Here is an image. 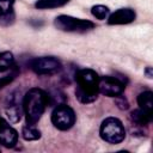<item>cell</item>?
I'll list each match as a JSON object with an SVG mask.
<instances>
[{
	"label": "cell",
	"mask_w": 153,
	"mask_h": 153,
	"mask_svg": "<svg viewBox=\"0 0 153 153\" xmlns=\"http://www.w3.org/2000/svg\"><path fill=\"white\" fill-rule=\"evenodd\" d=\"M74 80L76 82L75 97L82 104H88L98 98V74L90 68L79 69L74 74Z\"/></svg>",
	"instance_id": "obj_1"
},
{
	"label": "cell",
	"mask_w": 153,
	"mask_h": 153,
	"mask_svg": "<svg viewBox=\"0 0 153 153\" xmlns=\"http://www.w3.org/2000/svg\"><path fill=\"white\" fill-rule=\"evenodd\" d=\"M47 105H48L47 92L37 87L30 88L25 93L22 105L23 111L25 114L26 124L35 126L41 120Z\"/></svg>",
	"instance_id": "obj_2"
},
{
	"label": "cell",
	"mask_w": 153,
	"mask_h": 153,
	"mask_svg": "<svg viewBox=\"0 0 153 153\" xmlns=\"http://www.w3.org/2000/svg\"><path fill=\"white\" fill-rule=\"evenodd\" d=\"M99 135L105 142L111 143V145H117L124 140L126 129L118 118L108 117L100 124Z\"/></svg>",
	"instance_id": "obj_3"
},
{
	"label": "cell",
	"mask_w": 153,
	"mask_h": 153,
	"mask_svg": "<svg viewBox=\"0 0 153 153\" xmlns=\"http://www.w3.org/2000/svg\"><path fill=\"white\" fill-rule=\"evenodd\" d=\"M54 25L57 30L65 32H87L96 27V24L87 19H80L67 14H60L54 19Z\"/></svg>",
	"instance_id": "obj_4"
},
{
	"label": "cell",
	"mask_w": 153,
	"mask_h": 153,
	"mask_svg": "<svg viewBox=\"0 0 153 153\" xmlns=\"http://www.w3.org/2000/svg\"><path fill=\"white\" fill-rule=\"evenodd\" d=\"M51 123L59 130H69L75 123L74 110L65 103L55 106V109L51 112Z\"/></svg>",
	"instance_id": "obj_5"
},
{
	"label": "cell",
	"mask_w": 153,
	"mask_h": 153,
	"mask_svg": "<svg viewBox=\"0 0 153 153\" xmlns=\"http://www.w3.org/2000/svg\"><path fill=\"white\" fill-rule=\"evenodd\" d=\"M30 69L38 75H51L61 71L62 65L57 57L54 56H41L30 60Z\"/></svg>",
	"instance_id": "obj_6"
},
{
	"label": "cell",
	"mask_w": 153,
	"mask_h": 153,
	"mask_svg": "<svg viewBox=\"0 0 153 153\" xmlns=\"http://www.w3.org/2000/svg\"><path fill=\"white\" fill-rule=\"evenodd\" d=\"M126 88V81L117 76L104 75L99 76L98 80V91L99 93L106 97H117L123 93Z\"/></svg>",
	"instance_id": "obj_7"
},
{
	"label": "cell",
	"mask_w": 153,
	"mask_h": 153,
	"mask_svg": "<svg viewBox=\"0 0 153 153\" xmlns=\"http://www.w3.org/2000/svg\"><path fill=\"white\" fill-rule=\"evenodd\" d=\"M136 19V13L131 8H120L114 13L109 14L108 24L109 25H126L130 24Z\"/></svg>",
	"instance_id": "obj_8"
},
{
	"label": "cell",
	"mask_w": 153,
	"mask_h": 153,
	"mask_svg": "<svg viewBox=\"0 0 153 153\" xmlns=\"http://www.w3.org/2000/svg\"><path fill=\"white\" fill-rule=\"evenodd\" d=\"M18 141V133L14 128H12L8 122L0 117V143L5 147L12 148L16 146Z\"/></svg>",
	"instance_id": "obj_9"
},
{
	"label": "cell",
	"mask_w": 153,
	"mask_h": 153,
	"mask_svg": "<svg viewBox=\"0 0 153 153\" xmlns=\"http://www.w3.org/2000/svg\"><path fill=\"white\" fill-rule=\"evenodd\" d=\"M14 2L16 0H0V25L10 26L16 20L14 13Z\"/></svg>",
	"instance_id": "obj_10"
},
{
	"label": "cell",
	"mask_w": 153,
	"mask_h": 153,
	"mask_svg": "<svg viewBox=\"0 0 153 153\" xmlns=\"http://www.w3.org/2000/svg\"><path fill=\"white\" fill-rule=\"evenodd\" d=\"M6 115H7V118L10 120L11 123H17L20 121L22 111H20V108L18 106L17 98L13 94H11L8 98V104L6 108Z\"/></svg>",
	"instance_id": "obj_11"
},
{
	"label": "cell",
	"mask_w": 153,
	"mask_h": 153,
	"mask_svg": "<svg viewBox=\"0 0 153 153\" xmlns=\"http://www.w3.org/2000/svg\"><path fill=\"white\" fill-rule=\"evenodd\" d=\"M130 117H131L133 122L136 126H140V127L148 126L152 122V112L147 111V110H143L141 108L133 110L131 114H130Z\"/></svg>",
	"instance_id": "obj_12"
},
{
	"label": "cell",
	"mask_w": 153,
	"mask_h": 153,
	"mask_svg": "<svg viewBox=\"0 0 153 153\" xmlns=\"http://www.w3.org/2000/svg\"><path fill=\"white\" fill-rule=\"evenodd\" d=\"M47 99H48V105L57 106L66 102V96L61 90L51 88L47 92Z\"/></svg>",
	"instance_id": "obj_13"
},
{
	"label": "cell",
	"mask_w": 153,
	"mask_h": 153,
	"mask_svg": "<svg viewBox=\"0 0 153 153\" xmlns=\"http://www.w3.org/2000/svg\"><path fill=\"white\" fill-rule=\"evenodd\" d=\"M137 104L141 109L151 111L153 110V93L151 91H143L137 96Z\"/></svg>",
	"instance_id": "obj_14"
},
{
	"label": "cell",
	"mask_w": 153,
	"mask_h": 153,
	"mask_svg": "<svg viewBox=\"0 0 153 153\" xmlns=\"http://www.w3.org/2000/svg\"><path fill=\"white\" fill-rule=\"evenodd\" d=\"M67 2H69V0H37L35 7L38 10H53L65 6Z\"/></svg>",
	"instance_id": "obj_15"
},
{
	"label": "cell",
	"mask_w": 153,
	"mask_h": 153,
	"mask_svg": "<svg viewBox=\"0 0 153 153\" xmlns=\"http://www.w3.org/2000/svg\"><path fill=\"white\" fill-rule=\"evenodd\" d=\"M14 66V57L11 51L0 53V73L11 69Z\"/></svg>",
	"instance_id": "obj_16"
},
{
	"label": "cell",
	"mask_w": 153,
	"mask_h": 153,
	"mask_svg": "<svg viewBox=\"0 0 153 153\" xmlns=\"http://www.w3.org/2000/svg\"><path fill=\"white\" fill-rule=\"evenodd\" d=\"M22 136L24 140L26 141H35V140H38L41 139V131L38 129H36L33 126H25L23 127L22 129Z\"/></svg>",
	"instance_id": "obj_17"
},
{
	"label": "cell",
	"mask_w": 153,
	"mask_h": 153,
	"mask_svg": "<svg viewBox=\"0 0 153 153\" xmlns=\"http://www.w3.org/2000/svg\"><path fill=\"white\" fill-rule=\"evenodd\" d=\"M91 14L96 18V19H99V20H104V19H108L109 14H110V10L108 6L105 5H94L92 6L91 8Z\"/></svg>",
	"instance_id": "obj_18"
},
{
	"label": "cell",
	"mask_w": 153,
	"mask_h": 153,
	"mask_svg": "<svg viewBox=\"0 0 153 153\" xmlns=\"http://www.w3.org/2000/svg\"><path fill=\"white\" fill-rule=\"evenodd\" d=\"M18 69L13 66L12 68H11V72L8 73V74H6V75H4V76H1L0 78V90L1 88H4L5 86H7L8 84H11L16 78H17V75H18Z\"/></svg>",
	"instance_id": "obj_19"
},
{
	"label": "cell",
	"mask_w": 153,
	"mask_h": 153,
	"mask_svg": "<svg viewBox=\"0 0 153 153\" xmlns=\"http://www.w3.org/2000/svg\"><path fill=\"white\" fill-rule=\"evenodd\" d=\"M115 98H116V104H117V106H118L121 110H127V109L129 108V103H128V100L126 99L124 96L120 94V96H117V97H115Z\"/></svg>",
	"instance_id": "obj_20"
},
{
	"label": "cell",
	"mask_w": 153,
	"mask_h": 153,
	"mask_svg": "<svg viewBox=\"0 0 153 153\" xmlns=\"http://www.w3.org/2000/svg\"><path fill=\"white\" fill-rule=\"evenodd\" d=\"M145 74H146V76L148 79H152L153 78V69H152V67H146L145 68Z\"/></svg>",
	"instance_id": "obj_21"
}]
</instances>
